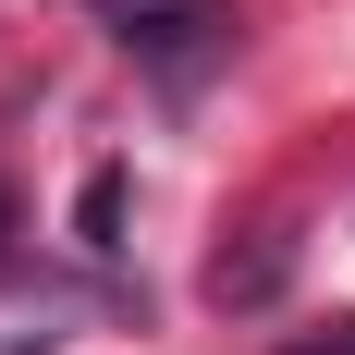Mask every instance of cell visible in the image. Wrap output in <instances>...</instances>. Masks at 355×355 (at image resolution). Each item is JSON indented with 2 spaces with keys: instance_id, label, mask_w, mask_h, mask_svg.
<instances>
[{
  "instance_id": "6da1fadb",
  "label": "cell",
  "mask_w": 355,
  "mask_h": 355,
  "mask_svg": "<svg viewBox=\"0 0 355 355\" xmlns=\"http://www.w3.org/2000/svg\"><path fill=\"white\" fill-rule=\"evenodd\" d=\"M123 49H135V62H159V73H184V62H209V49H233V12L184 0V12H159V25H135Z\"/></svg>"
},
{
  "instance_id": "7a4b0ae2",
  "label": "cell",
  "mask_w": 355,
  "mask_h": 355,
  "mask_svg": "<svg viewBox=\"0 0 355 355\" xmlns=\"http://www.w3.org/2000/svg\"><path fill=\"white\" fill-rule=\"evenodd\" d=\"M282 282H294V245H282V233H257V245H220V257H209V306H270Z\"/></svg>"
},
{
  "instance_id": "3957f363",
  "label": "cell",
  "mask_w": 355,
  "mask_h": 355,
  "mask_svg": "<svg viewBox=\"0 0 355 355\" xmlns=\"http://www.w3.org/2000/svg\"><path fill=\"white\" fill-rule=\"evenodd\" d=\"M73 220H86V245H123V172H86V209H73Z\"/></svg>"
},
{
  "instance_id": "277c9868",
  "label": "cell",
  "mask_w": 355,
  "mask_h": 355,
  "mask_svg": "<svg viewBox=\"0 0 355 355\" xmlns=\"http://www.w3.org/2000/svg\"><path fill=\"white\" fill-rule=\"evenodd\" d=\"M86 12H98V25H123V37H135V25H159V12H184V0H86Z\"/></svg>"
},
{
  "instance_id": "5b68a950",
  "label": "cell",
  "mask_w": 355,
  "mask_h": 355,
  "mask_svg": "<svg viewBox=\"0 0 355 355\" xmlns=\"http://www.w3.org/2000/svg\"><path fill=\"white\" fill-rule=\"evenodd\" d=\"M294 355H355V319H331V331H306Z\"/></svg>"
},
{
  "instance_id": "8992f818",
  "label": "cell",
  "mask_w": 355,
  "mask_h": 355,
  "mask_svg": "<svg viewBox=\"0 0 355 355\" xmlns=\"http://www.w3.org/2000/svg\"><path fill=\"white\" fill-rule=\"evenodd\" d=\"M12 233H25V209H12V184H0V270H12Z\"/></svg>"
}]
</instances>
